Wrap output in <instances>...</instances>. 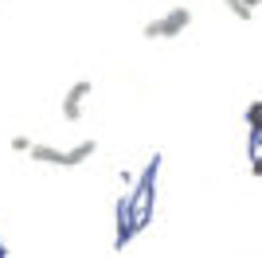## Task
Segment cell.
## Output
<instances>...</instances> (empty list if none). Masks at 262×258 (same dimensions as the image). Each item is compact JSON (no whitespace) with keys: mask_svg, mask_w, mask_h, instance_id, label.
<instances>
[{"mask_svg":"<svg viewBox=\"0 0 262 258\" xmlns=\"http://www.w3.org/2000/svg\"><path fill=\"white\" fill-rule=\"evenodd\" d=\"M157 172H161V157H153V161L145 164L141 176H137V184L129 188V200H133V223H137V231H145V227H149V219H153Z\"/></svg>","mask_w":262,"mask_h":258,"instance_id":"cell-1","label":"cell"},{"mask_svg":"<svg viewBox=\"0 0 262 258\" xmlns=\"http://www.w3.org/2000/svg\"><path fill=\"white\" fill-rule=\"evenodd\" d=\"M192 24V12L188 8H168L161 20H149L145 24V39H172V35H184V28Z\"/></svg>","mask_w":262,"mask_h":258,"instance_id":"cell-2","label":"cell"},{"mask_svg":"<svg viewBox=\"0 0 262 258\" xmlns=\"http://www.w3.org/2000/svg\"><path fill=\"white\" fill-rule=\"evenodd\" d=\"M133 235H141L137 231V223H133V200H129V192H121V200H118V235H114V247H129L133 243Z\"/></svg>","mask_w":262,"mask_h":258,"instance_id":"cell-3","label":"cell"},{"mask_svg":"<svg viewBox=\"0 0 262 258\" xmlns=\"http://www.w3.org/2000/svg\"><path fill=\"white\" fill-rule=\"evenodd\" d=\"M90 94V78H82V82H75L71 90H67V98H63V118L67 121H78L82 118V98Z\"/></svg>","mask_w":262,"mask_h":258,"instance_id":"cell-4","label":"cell"},{"mask_svg":"<svg viewBox=\"0 0 262 258\" xmlns=\"http://www.w3.org/2000/svg\"><path fill=\"white\" fill-rule=\"evenodd\" d=\"M94 149H98L94 141H78L75 149H67V157H63V168H75V164L90 161V157H94Z\"/></svg>","mask_w":262,"mask_h":258,"instance_id":"cell-5","label":"cell"},{"mask_svg":"<svg viewBox=\"0 0 262 258\" xmlns=\"http://www.w3.org/2000/svg\"><path fill=\"white\" fill-rule=\"evenodd\" d=\"M28 157H32V161H39V164H63L67 153H63V149H51V145H32V149H28Z\"/></svg>","mask_w":262,"mask_h":258,"instance_id":"cell-6","label":"cell"},{"mask_svg":"<svg viewBox=\"0 0 262 258\" xmlns=\"http://www.w3.org/2000/svg\"><path fill=\"white\" fill-rule=\"evenodd\" d=\"M223 4H227V12L235 16V20H251L254 16V8L247 4V0H223Z\"/></svg>","mask_w":262,"mask_h":258,"instance_id":"cell-7","label":"cell"},{"mask_svg":"<svg viewBox=\"0 0 262 258\" xmlns=\"http://www.w3.org/2000/svg\"><path fill=\"white\" fill-rule=\"evenodd\" d=\"M247 125L251 129L262 125V102H251V106H247Z\"/></svg>","mask_w":262,"mask_h":258,"instance_id":"cell-8","label":"cell"},{"mask_svg":"<svg viewBox=\"0 0 262 258\" xmlns=\"http://www.w3.org/2000/svg\"><path fill=\"white\" fill-rule=\"evenodd\" d=\"M12 149H16V153H28V149H32V141H28V137H12Z\"/></svg>","mask_w":262,"mask_h":258,"instance_id":"cell-9","label":"cell"},{"mask_svg":"<svg viewBox=\"0 0 262 258\" xmlns=\"http://www.w3.org/2000/svg\"><path fill=\"white\" fill-rule=\"evenodd\" d=\"M247 4H251V8H258V4H262V0H247Z\"/></svg>","mask_w":262,"mask_h":258,"instance_id":"cell-10","label":"cell"}]
</instances>
